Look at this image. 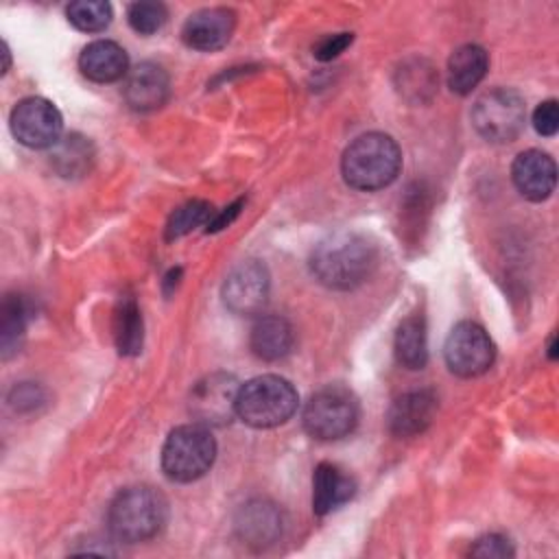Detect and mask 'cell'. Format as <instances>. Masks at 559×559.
Segmentation results:
<instances>
[{
    "instance_id": "cell-1",
    "label": "cell",
    "mask_w": 559,
    "mask_h": 559,
    "mask_svg": "<svg viewBox=\"0 0 559 559\" xmlns=\"http://www.w3.org/2000/svg\"><path fill=\"white\" fill-rule=\"evenodd\" d=\"M378 264L376 245L356 231H336L323 238L312 255L310 271L328 288L352 290L373 273Z\"/></svg>"
},
{
    "instance_id": "cell-2",
    "label": "cell",
    "mask_w": 559,
    "mask_h": 559,
    "mask_svg": "<svg viewBox=\"0 0 559 559\" xmlns=\"http://www.w3.org/2000/svg\"><path fill=\"white\" fill-rule=\"evenodd\" d=\"M402 168L397 142L380 131L358 135L343 153L341 173L347 186L371 192L395 181Z\"/></svg>"
},
{
    "instance_id": "cell-3",
    "label": "cell",
    "mask_w": 559,
    "mask_h": 559,
    "mask_svg": "<svg viewBox=\"0 0 559 559\" xmlns=\"http://www.w3.org/2000/svg\"><path fill=\"white\" fill-rule=\"evenodd\" d=\"M168 518L166 498L146 485L122 489L107 509V526L114 539L138 544L155 537Z\"/></svg>"
},
{
    "instance_id": "cell-4",
    "label": "cell",
    "mask_w": 559,
    "mask_h": 559,
    "mask_svg": "<svg viewBox=\"0 0 559 559\" xmlns=\"http://www.w3.org/2000/svg\"><path fill=\"white\" fill-rule=\"evenodd\" d=\"M297 402V391L286 378L264 373L240 384L236 415L251 428H275L293 417Z\"/></svg>"
},
{
    "instance_id": "cell-5",
    "label": "cell",
    "mask_w": 559,
    "mask_h": 559,
    "mask_svg": "<svg viewBox=\"0 0 559 559\" xmlns=\"http://www.w3.org/2000/svg\"><path fill=\"white\" fill-rule=\"evenodd\" d=\"M216 441L207 426L186 424L170 430L162 448V469L175 483H192L210 472Z\"/></svg>"
},
{
    "instance_id": "cell-6",
    "label": "cell",
    "mask_w": 559,
    "mask_h": 559,
    "mask_svg": "<svg viewBox=\"0 0 559 559\" xmlns=\"http://www.w3.org/2000/svg\"><path fill=\"white\" fill-rule=\"evenodd\" d=\"M304 428L319 441L347 437L358 424V400L341 384H328L310 395L301 415Z\"/></svg>"
},
{
    "instance_id": "cell-7",
    "label": "cell",
    "mask_w": 559,
    "mask_h": 559,
    "mask_svg": "<svg viewBox=\"0 0 559 559\" xmlns=\"http://www.w3.org/2000/svg\"><path fill=\"white\" fill-rule=\"evenodd\" d=\"M524 120V98L509 87H493L485 92L472 107V124L487 142H513L522 133Z\"/></svg>"
},
{
    "instance_id": "cell-8",
    "label": "cell",
    "mask_w": 559,
    "mask_h": 559,
    "mask_svg": "<svg viewBox=\"0 0 559 559\" xmlns=\"http://www.w3.org/2000/svg\"><path fill=\"white\" fill-rule=\"evenodd\" d=\"M445 365L461 378L485 373L496 358V345L489 334L474 321L456 323L443 345Z\"/></svg>"
},
{
    "instance_id": "cell-9",
    "label": "cell",
    "mask_w": 559,
    "mask_h": 559,
    "mask_svg": "<svg viewBox=\"0 0 559 559\" xmlns=\"http://www.w3.org/2000/svg\"><path fill=\"white\" fill-rule=\"evenodd\" d=\"M9 122L15 140L28 148H52L61 140V111L41 96L20 100Z\"/></svg>"
},
{
    "instance_id": "cell-10",
    "label": "cell",
    "mask_w": 559,
    "mask_h": 559,
    "mask_svg": "<svg viewBox=\"0 0 559 559\" xmlns=\"http://www.w3.org/2000/svg\"><path fill=\"white\" fill-rule=\"evenodd\" d=\"M240 384L231 373H210L199 380L190 395V413L203 426H225L236 415Z\"/></svg>"
},
{
    "instance_id": "cell-11",
    "label": "cell",
    "mask_w": 559,
    "mask_h": 559,
    "mask_svg": "<svg viewBox=\"0 0 559 559\" xmlns=\"http://www.w3.org/2000/svg\"><path fill=\"white\" fill-rule=\"evenodd\" d=\"M269 271L258 260L240 262L229 271L223 282L225 306L240 317H251L262 312L269 299Z\"/></svg>"
},
{
    "instance_id": "cell-12",
    "label": "cell",
    "mask_w": 559,
    "mask_h": 559,
    "mask_svg": "<svg viewBox=\"0 0 559 559\" xmlns=\"http://www.w3.org/2000/svg\"><path fill=\"white\" fill-rule=\"evenodd\" d=\"M236 26V13L225 7H207L197 13H192L183 28L181 39L188 48L212 52L223 48Z\"/></svg>"
},
{
    "instance_id": "cell-13",
    "label": "cell",
    "mask_w": 559,
    "mask_h": 559,
    "mask_svg": "<svg viewBox=\"0 0 559 559\" xmlns=\"http://www.w3.org/2000/svg\"><path fill=\"white\" fill-rule=\"evenodd\" d=\"M511 179L524 199L544 201L552 194L557 183L555 159L544 151L528 148L513 159Z\"/></svg>"
},
{
    "instance_id": "cell-14",
    "label": "cell",
    "mask_w": 559,
    "mask_h": 559,
    "mask_svg": "<svg viewBox=\"0 0 559 559\" xmlns=\"http://www.w3.org/2000/svg\"><path fill=\"white\" fill-rule=\"evenodd\" d=\"M122 94L133 111H153L168 100L170 79L162 66L144 61L127 72Z\"/></svg>"
},
{
    "instance_id": "cell-15",
    "label": "cell",
    "mask_w": 559,
    "mask_h": 559,
    "mask_svg": "<svg viewBox=\"0 0 559 559\" xmlns=\"http://www.w3.org/2000/svg\"><path fill=\"white\" fill-rule=\"evenodd\" d=\"M437 415V395L428 389L400 395L389 411V428L397 437L421 435Z\"/></svg>"
},
{
    "instance_id": "cell-16",
    "label": "cell",
    "mask_w": 559,
    "mask_h": 559,
    "mask_svg": "<svg viewBox=\"0 0 559 559\" xmlns=\"http://www.w3.org/2000/svg\"><path fill=\"white\" fill-rule=\"evenodd\" d=\"M79 70L94 83H114L129 72V57L124 48L111 39H96L79 55Z\"/></svg>"
},
{
    "instance_id": "cell-17",
    "label": "cell",
    "mask_w": 559,
    "mask_h": 559,
    "mask_svg": "<svg viewBox=\"0 0 559 559\" xmlns=\"http://www.w3.org/2000/svg\"><path fill=\"white\" fill-rule=\"evenodd\" d=\"M356 493V480L334 463H319L312 474V511L325 515Z\"/></svg>"
},
{
    "instance_id": "cell-18",
    "label": "cell",
    "mask_w": 559,
    "mask_h": 559,
    "mask_svg": "<svg viewBox=\"0 0 559 559\" xmlns=\"http://www.w3.org/2000/svg\"><path fill=\"white\" fill-rule=\"evenodd\" d=\"M249 345L258 358L271 362L290 354L295 345V334L284 317L264 314L253 323Z\"/></svg>"
},
{
    "instance_id": "cell-19",
    "label": "cell",
    "mask_w": 559,
    "mask_h": 559,
    "mask_svg": "<svg viewBox=\"0 0 559 559\" xmlns=\"http://www.w3.org/2000/svg\"><path fill=\"white\" fill-rule=\"evenodd\" d=\"M489 57L478 44L459 46L448 59V85L454 94H469L487 74Z\"/></svg>"
},
{
    "instance_id": "cell-20",
    "label": "cell",
    "mask_w": 559,
    "mask_h": 559,
    "mask_svg": "<svg viewBox=\"0 0 559 559\" xmlns=\"http://www.w3.org/2000/svg\"><path fill=\"white\" fill-rule=\"evenodd\" d=\"M236 528L247 544L264 546L271 544L282 531V518L277 509L264 500H255L242 507Z\"/></svg>"
},
{
    "instance_id": "cell-21",
    "label": "cell",
    "mask_w": 559,
    "mask_h": 559,
    "mask_svg": "<svg viewBox=\"0 0 559 559\" xmlns=\"http://www.w3.org/2000/svg\"><path fill=\"white\" fill-rule=\"evenodd\" d=\"M395 358L402 367L415 371L424 369L428 362V338H426V321L419 314L406 317L395 330Z\"/></svg>"
},
{
    "instance_id": "cell-22",
    "label": "cell",
    "mask_w": 559,
    "mask_h": 559,
    "mask_svg": "<svg viewBox=\"0 0 559 559\" xmlns=\"http://www.w3.org/2000/svg\"><path fill=\"white\" fill-rule=\"evenodd\" d=\"M114 338L122 356H135L142 352L144 323L133 297H122L114 310Z\"/></svg>"
},
{
    "instance_id": "cell-23",
    "label": "cell",
    "mask_w": 559,
    "mask_h": 559,
    "mask_svg": "<svg viewBox=\"0 0 559 559\" xmlns=\"http://www.w3.org/2000/svg\"><path fill=\"white\" fill-rule=\"evenodd\" d=\"M94 159L92 142L79 133L61 138L50 151V164L61 177H81Z\"/></svg>"
},
{
    "instance_id": "cell-24",
    "label": "cell",
    "mask_w": 559,
    "mask_h": 559,
    "mask_svg": "<svg viewBox=\"0 0 559 559\" xmlns=\"http://www.w3.org/2000/svg\"><path fill=\"white\" fill-rule=\"evenodd\" d=\"M31 308L22 295H7L0 308V347L2 358H9L17 352L20 341L26 330Z\"/></svg>"
},
{
    "instance_id": "cell-25",
    "label": "cell",
    "mask_w": 559,
    "mask_h": 559,
    "mask_svg": "<svg viewBox=\"0 0 559 559\" xmlns=\"http://www.w3.org/2000/svg\"><path fill=\"white\" fill-rule=\"evenodd\" d=\"M212 205L207 201L201 199H192L188 203H183L181 207H177L168 223H166V240H175L181 238L186 234H190L192 229H197L199 225H207V221L212 218Z\"/></svg>"
},
{
    "instance_id": "cell-26",
    "label": "cell",
    "mask_w": 559,
    "mask_h": 559,
    "mask_svg": "<svg viewBox=\"0 0 559 559\" xmlns=\"http://www.w3.org/2000/svg\"><path fill=\"white\" fill-rule=\"evenodd\" d=\"M70 24L83 33H98L105 31L111 22V4L109 2H94V0H79L66 9Z\"/></svg>"
},
{
    "instance_id": "cell-27",
    "label": "cell",
    "mask_w": 559,
    "mask_h": 559,
    "mask_svg": "<svg viewBox=\"0 0 559 559\" xmlns=\"http://www.w3.org/2000/svg\"><path fill=\"white\" fill-rule=\"evenodd\" d=\"M127 20L135 33L153 35L166 24L168 11L162 2H133L127 9Z\"/></svg>"
},
{
    "instance_id": "cell-28",
    "label": "cell",
    "mask_w": 559,
    "mask_h": 559,
    "mask_svg": "<svg viewBox=\"0 0 559 559\" xmlns=\"http://www.w3.org/2000/svg\"><path fill=\"white\" fill-rule=\"evenodd\" d=\"M400 90L404 94L408 92H432L435 85H437V76L432 72V68L426 63V61H415L413 66H404V70H400Z\"/></svg>"
},
{
    "instance_id": "cell-29",
    "label": "cell",
    "mask_w": 559,
    "mask_h": 559,
    "mask_svg": "<svg viewBox=\"0 0 559 559\" xmlns=\"http://www.w3.org/2000/svg\"><path fill=\"white\" fill-rule=\"evenodd\" d=\"M469 555L480 557V559H507V557H513L515 550L504 535L489 533L474 542V546L469 548Z\"/></svg>"
},
{
    "instance_id": "cell-30",
    "label": "cell",
    "mask_w": 559,
    "mask_h": 559,
    "mask_svg": "<svg viewBox=\"0 0 559 559\" xmlns=\"http://www.w3.org/2000/svg\"><path fill=\"white\" fill-rule=\"evenodd\" d=\"M533 127L544 138H552L559 131V103L555 98H548L535 107Z\"/></svg>"
},
{
    "instance_id": "cell-31",
    "label": "cell",
    "mask_w": 559,
    "mask_h": 559,
    "mask_svg": "<svg viewBox=\"0 0 559 559\" xmlns=\"http://www.w3.org/2000/svg\"><path fill=\"white\" fill-rule=\"evenodd\" d=\"M352 39H354L352 33L328 35V37H323V39L312 48V55H314L319 61H330V59L338 57V55L352 44Z\"/></svg>"
},
{
    "instance_id": "cell-32",
    "label": "cell",
    "mask_w": 559,
    "mask_h": 559,
    "mask_svg": "<svg viewBox=\"0 0 559 559\" xmlns=\"http://www.w3.org/2000/svg\"><path fill=\"white\" fill-rule=\"evenodd\" d=\"M41 391L35 384H20L13 389L9 402L15 411H33L41 402Z\"/></svg>"
},
{
    "instance_id": "cell-33",
    "label": "cell",
    "mask_w": 559,
    "mask_h": 559,
    "mask_svg": "<svg viewBox=\"0 0 559 559\" xmlns=\"http://www.w3.org/2000/svg\"><path fill=\"white\" fill-rule=\"evenodd\" d=\"M240 207H242V199H238L236 203H231L229 207H225L223 212H218V214H214L210 221H207V225H205V231L210 234V231H221V229H225L238 214H240Z\"/></svg>"
}]
</instances>
